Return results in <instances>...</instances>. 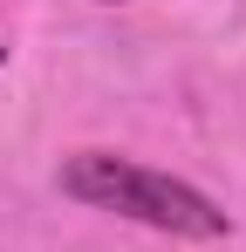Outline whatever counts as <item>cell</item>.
<instances>
[{"mask_svg":"<svg viewBox=\"0 0 246 252\" xmlns=\"http://www.w3.org/2000/svg\"><path fill=\"white\" fill-rule=\"evenodd\" d=\"M55 184L76 205L117 211L130 225H151V232H171V239H226V211L212 205L199 184H185L171 170H151L137 157H117V150H76V157H62Z\"/></svg>","mask_w":246,"mask_h":252,"instance_id":"6da1fadb","label":"cell"},{"mask_svg":"<svg viewBox=\"0 0 246 252\" xmlns=\"http://www.w3.org/2000/svg\"><path fill=\"white\" fill-rule=\"evenodd\" d=\"M0 62H7V41H0Z\"/></svg>","mask_w":246,"mask_h":252,"instance_id":"7a4b0ae2","label":"cell"}]
</instances>
